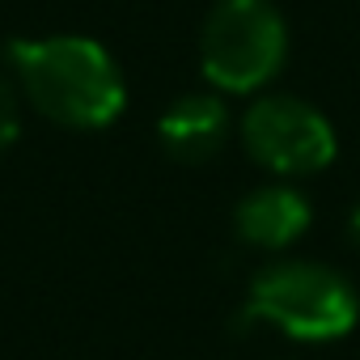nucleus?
<instances>
[{
    "instance_id": "7",
    "label": "nucleus",
    "mask_w": 360,
    "mask_h": 360,
    "mask_svg": "<svg viewBox=\"0 0 360 360\" xmlns=\"http://www.w3.org/2000/svg\"><path fill=\"white\" fill-rule=\"evenodd\" d=\"M22 136V102L9 77H0V153Z\"/></svg>"
},
{
    "instance_id": "2",
    "label": "nucleus",
    "mask_w": 360,
    "mask_h": 360,
    "mask_svg": "<svg viewBox=\"0 0 360 360\" xmlns=\"http://www.w3.org/2000/svg\"><path fill=\"white\" fill-rule=\"evenodd\" d=\"M250 314L280 326L297 343H330L356 326L360 297L352 280L335 267L280 259L250 280Z\"/></svg>"
},
{
    "instance_id": "5",
    "label": "nucleus",
    "mask_w": 360,
    "mask_h": 360,
    "mask_svg": "<svg viewBox=\"0 0 360 360\" xmlns=\"http://www.w3.org/2000/svg\"><path fill=\"white\" fill-rule=\"evenodd\" d=\"M157 140L174 161H208L229 140V110L217 94H183L174 98L157 123Z\"/></svg>"
},
{
    "instance_id": "6",
    "label": "nucleus",
    "mask_w": 360,
    "mask_h": 360,
    "mask_svg": "<svg viewBox=\"0 0 360 360\" xmlns=\"http://www.w3.org/2000/svg\"><path fill=\"white\" fill-rule=\"evenodd\" d=\"M309 221H314L309 200L297 187H284V183L250 191L233 212L238 238L255 250H288L297 238H305Z\"/></svg>"
},
{
    "instance_id": "1",
    "label": "nucleus",
    "mask_w": 360,
    "mask_h": 360,
    "mask_svg": "<svg viewBox=\"0 0 360 360\" xmlns=\"http://www.w3.org/2000/svg\"><path fill=\"white\" fill-rule=\"evenodd\" d=\"M9 64L30 106L72 131L110 127L127 106L123 72L115 56L94 39L81 34L18 39L9 43Z\"/></svg>"
},
{
    "instance_id": "3",
    "label": "nucleus",
    "mask_w": 360,
    "mask_h": 360,
    "mask_svg": "<svg viewBox=\"0 0 360 360\" xmlns=\"http://www.w3.org/2000/svg\"><path fill=\"white\" fill-rule=\"evenodd\" d=\"M288 56V26L271 0H217L200 30V68L221 94L271 85Z\"/></svg>"
},
{
    "instance_id": "8",
    "label": "nucleus",
    "mask_w": 360,
    "mask_h": 360,
    "mask_svg": "<svg viewBox=\"0 0 360 360\" xmlns=\"http://www.w3.org/2000/svg\"><path fill=\"white\" fill-rule=\"evenodd\" d=\"M347 242L360 250V204L352 208V217H347Z\"/></svg>"
},
{
    "instance_id": "4",
    "label": "nucleus",
    "mask_w": 360,
    "mask_h": 360,
    "mask_svg": "<svg viewBox=\"0 0 360 360\" xmlns=\"http://www.w3.org/2000/svg\"><path fill=\"white\" fill-rule=\"evenodd\" d=\"M242 144L259 165L288 178L326 169L339 148L330 119L314 102L292 94H263L259 102H250V110L242 115Z\"/></svg>"
}]
</instances>
